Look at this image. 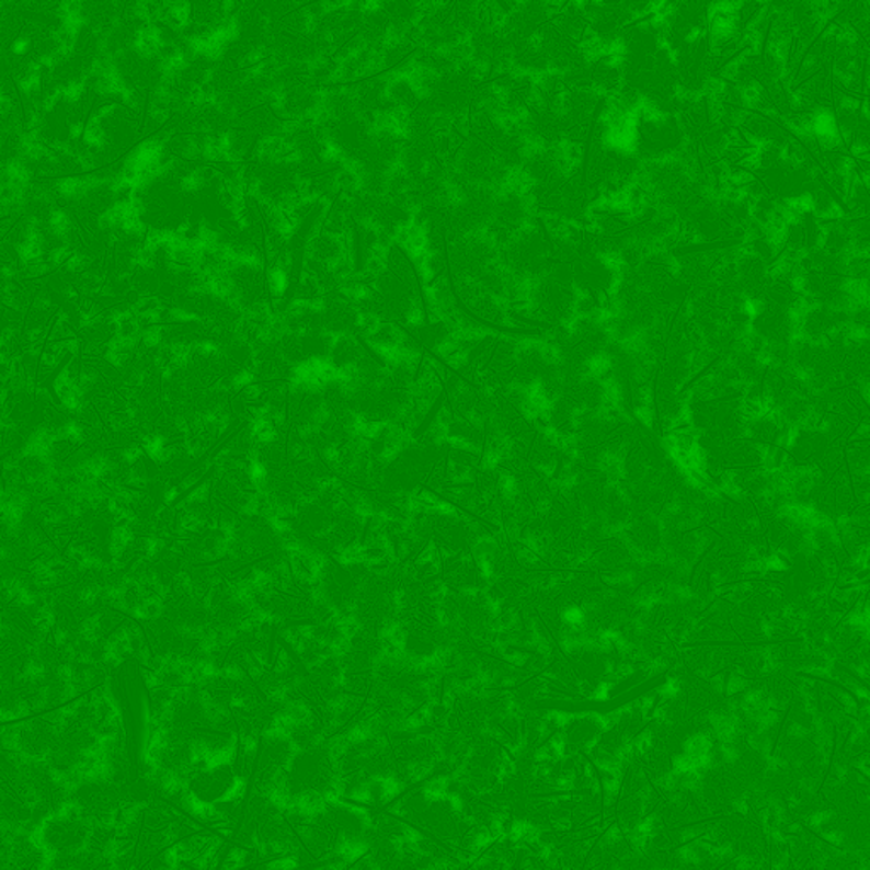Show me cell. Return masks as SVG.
<instances>
[{"label": "cell", "mask_w": 870, "mask_h": 870, "mask_svg": "<svg viewBox=\"0 0 870 870\" xmlns=\"http://www.w3.org/2000/svg\"><path fill=\"white\" fill-rule=\"evenodd\" d=\"M332 782L329 752L322 746L301 749L291 760V767L283 777V789L293 798L322 795Z\"/></svg>", "instance_id": "obj_1"}, {"label": "cell", "mask_w": 870, "mask_h": 870, "mask_svg": "<svg viewBox=\"0 0 870 870\" xmlns=\"http://www.w3.org/2000/svg\"><path fill=\"white\" fill-rule=\"evenodd\" d=\"M88 820L80 814L77 816H58L49 820L43 828V844L55 851V856H73L82 850V845L89 842Z\"/></svg>", "instance_id": "obj_2"}, {"label": "cell", "mask_w": 870, "mask_h": 870, "mask_svg": "<svg viewBox=\"0 0 870 870\" xmlns=\"http://www.w3.org/2000/svg\"><path fill=\"white\" fill-rule=\"evenodd\" d=\"M236 782L230 765L224 764L199 772L191 780V791L201 802H215L224 798Z\"/></svg>", "instance_id": "obj_3"}, {"label": "cell", "mask_w": 870, "mask_h": 870, "mask_svg": "<svg viewBox=\"0 0 870 870\" xmlns=\"http://www.w3.org/2000/svg\"><path fill=\"white\" fill-rule=\"evenodd\" d=\"M57 739V728L45 719H38V721H33V723L21 728L18 733V745L27 757L42 758L48 755L49 749L54 748Z\"/></svg>", "instance_id": "obj_4"}]
</instances>
